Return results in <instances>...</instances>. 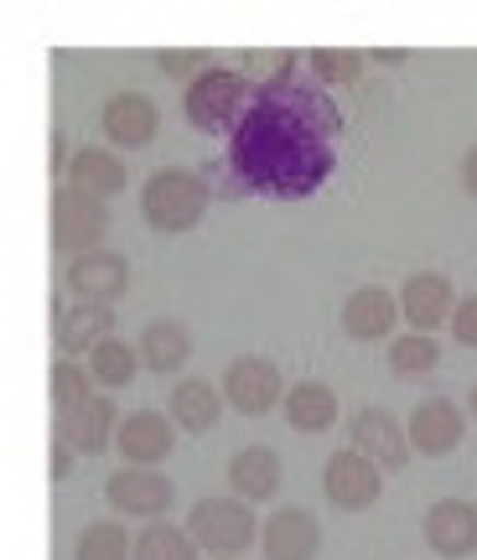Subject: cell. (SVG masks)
I'll list each match as a JSON object with an SVG mask.
<instances>
[{
    "label": "cell",
    "mask_w": 477,
    "mask_h": 560,
    "mask_svg": "<svg viewBox=\"0 0 477 560\" xmlns=\"http://www.w3.org/2000/svg\"><path fill=\"white\" fill-rule=\"evenodd\" d=\"M405 431H410V446H416L420 457H452L467 436V416H462L457 400H446V395H431V400H420L405 420Z\"/></svg>",
    "instance_id": "7c38bea8"
},
{
    "label": "cell",
    "mask_w": 477,
    "mask_h": 560,
    "mask_svg": "<svg viewBox=\"0 0 477 560\" xmlns=\"http://www.w3.org/2000/svg\"><path fill=\"white\" fill-rule=\"evenodd\" d=\"M457 285L441 276V270H416V276L399 285V317L410 322V332H437V327H452V312H457Z\"/></svg>",
    "instance_id": "30bf717a"
},
{
    "label": "cell",
    "mask_w": 477,
    "mask_h": 560,
    "mask_svg": "<svg viewBox=\"0 0 477 560\" xmlns=\"http://www.w3.org/2000/svg\"><path fill=\"white\" fill-rule=\"evenodd\" d=\"M322 493H327V503L342 509V514H363V509H374V499L384 493V467L369 462L363 452H353V446H342V452H333L327 467H322Z\"/></svg>",
    "instance_id": "52a82bcc"
},
{
    "label": "cell",
    "mask_w": 477,
    "mask_h": 560,
    "mask_svg": "<svg viewBox=\"0 0 477 560\" xmlns=\"http://www.w3.org/2000/svg\"><path fill=\"white\" fill-rule=\"evenodd\" d=\"M119 405L109 395H94L89 405H79L73 416H58V441H68L79 457H100L104 446H115L119 436Z\"/></svg>",
    "instance_id": "ac0fdd59"
},
{
    "label": "cell",
    "mask_w": 477,
    "mask_h": 560,
    "mask_svg": "<svg viewBox=\"0 0 477 560\" xmlns=\"http://www.w3.org/2000/svg\"><path fill=\"white\" fill-rule=\"evenodd\" d=\"M437 363H441V348H437V338H426V332H399V338L389 342V369H395L399 380H426Z\"/></svg>",
    "instance_id": "4dcf8cb0"
},
{
    "label": "cell",
    "mask_w": 477,
    "mask_h": 560,
    "mask_svg": "<svg viewBox=\"0 0 477 560\" xmlns=\"http://www.w3.org/2000/svg\"><path fill=\"white\" fill-rule=\"evenodd\" d=\"M140 363L151 374H182L193 363V327L177 317H156L140 327Z\"/></svg>",
    "instance_id": "44dd1931"
},
{
    "label": "cell",
    "mask_w": 477,
    "mask_h": 560,
    "mask_svg": "<svg viewBox=\"0 0 477 560\" xmlns=\"http://www.w3.org/2000/svg\"><path fill=\"white\" fill-rule=\"evenodd\" d=\"M62 285L79 301H100V306H115L125 291H130V260L115 255V249H94L83 260H68V276Z\"/></svg>",
    "instance_id": "2e32d148"
},
{
    "label": "cell",
    "mask_w": 477,
    "mask_h": 560,
    "mask_svg": "<svg viewBox=\"0 0 477 560\" xmlns=\"http://www.w3.org/2000/svg\"><path fill=\"white\" fill-rule=\"evenodd\" d=\"M94 395H100V384L89 374V363H79V359L53 363V410H58V416H73V410L89 405Z\"/></svg>",
    "instance_id": "f546056e"
},
{
    "label": "cell",
    "mask_w": 477,
    "mask_h": 560,
    "mask_svg": "<svg viewBox=\"0 0 477 560\" xmlns=\"http://www.w3.org/2000/svg\"><path fill=\"white\" fill-rule=\"evenodd\" d=\"M342 109L322 83H286L255 94L249 115L229 136V172L244 192L265 198H312L338 166Z\"/></svg>",
    "instance_id": "6da1fadb"
},
{
    "label": "cell",
    "mask_w": 477,
    "mask_h": 560,
    "mask_svg": "<svg viewBox=\"0 0 477 560\" xmlns=\"http://www.w3.org/2000/svg\"><path fill=\"white\" fill-rule=\"evenodd\" d=\"M342 332L353 342H379V338H389L395 332V322H399V296L395 291H384V285H358L353 296L342 301Z\"/></svg>",
    "instance_id": "d6986e66"
},
{
    "label": "cell",
    "mask_w": 477,
    "mask_h": 560,
    "mask_svg": "<svg viewBox=\"0 0 477 560\" xmlns=\"http://www.w3.org/2000/svg\"><path fill=\"white\" fill-rule=\"evenodd\" d=\"M259 550H265V560H317L322 550L317 514H306L296 503H280L276 514H265V524H259Z\"/></svg>",
    "instance_id": "4fadbf2b"
},
{
    "label": "cell",
    "mask_w": 477,
    "mask_h": 560,
    "mask_svg": "<svg viewBox=\"0 0 477 560\" xmlns=\"http://www.w3.org/2000/svg\"><path fill=\"white\" fill-rule=\"evenodd\" d=\"M255 83L244 79L238 68H223V62H213L202 79L187 83V94H182V109H187V120L198 125L202 136H234L238 120L249 115V104H255Z\"/></svg>",
    "instance_id": "3957f363"
},
{
    "label": "cell",
    "mask_w": 477,
    "mask_h": 560,
    "mask_svg": "<svg viewBox=\"0 0 477 560\" xmlns=\"http://www.w3.org/2000/svg\"><path fill=\"white\" fill-rule=\"evenodd\" d=\"M73 467H79V452H73L68 441L53 436V462H47V472H53V482H68V478H73Z\"/></svg>",
    "instance_id": "836d02e7"
},
{
    "label": "cell",
    "mask_w": 477,
    "mask_h": 560,
    "mask_svg": "<svg viewBox=\"0 0 477 560\" xmlns=\"http://www.w3.org/2000/svg\"><path fill=\"white\" fill-rule=\"evenodd\" d=\"M73 560H136V535L119 520L83 524L79 545H73Z\"/></svg>",
    "instance_id": "83f0119b"
},
{
    "label": "cell",
    "mask_w": 477,
    "mask_h": 560,
    "mask_svg": "<svg viewBox=\"0 0 477 560\" xmlns=\"http://www.w3.org/2000/svg\"><path fill=\"white\" fill-rule=\"evenodd\" d=\"M187 535L208 560H238L259 545V520L244 499H198L187 509Z\"/></svg>",
    "instance_id": "277c9868"
},
{
    "label": "cell",
    "mask_w": 477,
    "mask_h": 560,
    "mask_svg": "<svg viewBox=\"0 0 477 560\" xmlns=\"http://www.w3.org/2000/svg\"><path fill=\"white\" fill-rule=\"evenodd\" d=\"M452 338H457L462 348H477V291L457 301V312H452Z\"/></svg>",
    "instance_id": "d6a6232c"
},
{
    "label": "cell",
    "mask_w": 477,
    "mask_h": 560,
    "mask_svg": "<svg viewBox=\"0 0 477 560\" xmlns=\"http://www.w3.org/2000/svg\"><path fill=\"white\" fill-rule=\"evenodd\" d=\"M223 400L234 405L238 416H270L276 405H286V380L280 369L265 353H238L229 369H223Z\"/></svg>",
    "instance_id": "8992f818"
},
{
    "label": "cell",
    "mask_w": 477,
    "mask_h": 560,
    "mask_svg": "<svg viewBox=\"0 0 477 560\" xmlns=\"http://www.w3.org/2000/svg\"><path fill=\"white\" fill-rule=\"evenodd\" d=\"M136 560H202L198 540L187 535V524H140L136 535Z\"/></svg>",
    "instance_id": "4316f807"
},
{
    "label": "cell",
    "mask_w": 477,
    "mask_h": 560,
    "mask_svg": "<svg viewBox=\"0 0 477 560\" xmlns=\"http://www.w3.org/2000/svg\"><path fill=\"white\" fill-rule=\"evenodd\" d=\"M420 535L441 560H467L477 550V509L467 499H437L420 520Z\"/></svg>",
    "instance_id": "9a60e30c"
},
{
    "label": "cell",
    "mask_w": 477,
    "mask_h": 560,
    "mask_svg": "<svg viewBox=\"0 0 477 560\" xmlns=\"http://www.w3.org/2000/svg\"><path fill=\"white\" fill-rule=\"evenodd\" d=\"M104 499H109L115 514L156 524V520H166V509L177 503V482L166 478L161 467H119L115 478L104 482Z\"/></svg>",
    "instance_id": "ba28073f"
},
{
    "label": "cell",
    "mask_w": 477,
    "mask_h": 560,
    "mask_svg": "<svg viewBox=\"0 0 477 560\" xmlns=\"http://www.w3.org/2000/svg\"><path fill=\"white\" fill-rule=\"evenodd\" d=\"M296 68H301V52H291V47H255V52H238V73L255 83L259 94L286 89V83H301Z\"/></svg>",
    "instance_id": "d4e9b609"
},
{
    "label": "cell",
    "mask_w": 477,
    "mask_h": 560,
    "mask_svg": "<svg viewBox=\"0 0 477 560\" xmlns=\"http://www.w3.org/2000/svg\"><path fill=\"white\" fill-rule=\"evenodd\" d=\"M100 130L109 145H119V151H140V145H151L161 130V109L146 94H136V89H119V94H109L100 109Z\"/></svg>",
    "instance_id": "5bb4252c"
},
{
    "label": "cell",
    "mask_w": 477,
    "mask_h": 560,
    "mask_svg": "<svg viewBox=\"0 0 477 560\" xmlns=\"http://www.w3.org/2000/svg\"><path fill=\"white\" fill-rule=\"evenodd\" d=\"M104 234H109V208L100 198H89L79 187H58L53 192V249L58 255L83 260V255H94L104 244Z\"/></svg>",
    "instance_id": "5b68a950"
},
{
    "label": "cell",
    "mask_w": 477,
    "mask_h": 560,
    "mask_svg": "<svg viewBox=\"0 0 477 560\" xmlns=\"http://www.w3.org/2000/svg\"><path fill=\"white\" fill-rule=\"evenodd\" d=\"M374 58H379V62H405V58H410V52H399V47H395V52H389V47H379Z\"/></svg>",
    "instance_id": "d590c367"
},
{
    "label": "cell",
    "mask_w": 477,
    "mask_h": 560,
    "mask_svg": "<svg viewBox=\"0 0 477 560\" xmlns=\"http://www.w3.org/2000/svg\"><path fill=\"white\" fill-rule=\"evenodd\" d=\"M473 420H477V384H473Z\"/></svg>",
    "instance_id": "8d00e7d4"
},
{
    "label": "cell",
    "mask_w": 477,
    "mask_h": 560,
    "mask_svg": "<svg viewBox=\"0 0 477 560\" xmlns=\"http://www.w3.org/2000/svg\"><path fill=\"white\" fill-rule=\"evenodd\" d=\"M213 202V187L198 172H182V166H161L146 177L140 187V219L151 223L156 234H193Z\"/></svg>",
    "instance_id": "7a4b0ae2"
},
{
    "label": "cell",
    "mask_w": 477,
    "mask_h": 560,
    "mask_svg": "<svg viewBox=\"0 0 477 560\" xmlns=\"http://www.w3.org/2000/svg\"><path fill=\"white\" fill-rule=\"evenodd\" d=\"M462 187H467V192L477 198V145L467 151V156H462Z\"/></svg>",
    "instance_id": "e575fe53"
},
{
    "label": "cell",
    "mask_w": 477,
    "mask_h": 560,
    "mask_svg": "<svg viewBox=\"0 0 477 560\" xmlns=\"http://www.w3.org/2000/svg\"><path fill=\"white\" fill-rule=\"evenodd\" d=\"M223 395L213 380H182L172 384V395H166V416H172V425L177 431H187V436H202V431H213L223 416Z\"/></svg>",
    "instance_id": "7402d4cb"
},
{
    "label": "cell",
    "mask_w": 477,
    "mask_h": 560,
    "mask_svg": "<svg viewBox=\"0 0 477 560\" xmlns=\"http://www.w3.org/2000/svg\"><path fill=\"white\" fill-rule=\"evenodd\" d=\"M156 68L166 73V79L193 83V79H202V73L213 68V58H208L202 47H161V52H156Z\"/></svg>",
    "instance_id": "1f68e13d"
},
{
    "label": "cell",
    "mask_w": 477,
    "mask_h": 560,
    "mask_svg": "<svg viewBox=\"0 0 477 560\" xmlns=\"http://www.w3.org/2000/svg\"><path fill=\"white\" fill-rule=\"evenodd\" d=\"M172 446H177V425L166 410H130L119 420L115 452L125 467H161L172 457Z\"/></svg>",
    "instance_id": "8fae6325"
},
{
    "label": "cell",
    "mask_w": 477,
    "mask_h": 560,
    "mask_svg": "<svg viewBox=\"0 0 477 560\" xmlns=\"http://www.w3.org/2000/svg\"><path fill=\"white\" fill-rule=\"evenodd\" d=\"M125 182H130L125 161L115 151H104V145H79L73 161H68V187H79V192H89V198H100V202L119 198Z\"/></svg>",
    "instance_id": "603a6c76"
},
{
    "label": "cell",
    "mask_w": 477,
    "mask_h": 560,
    "mask_svg": "<svg viewBox=\"0 0 477 560\" xmlns=\"http://www.w3.org/2000/svg\"><path fill=\"white\" fill-rule=\"evenodd\" d=\"M286 420H291V431H301V436H322V431H333L338 425V395H333V384L322 380H301L286 389Z\"/></svg>",
    "instance_id": "cb8c5ba5"
},
{
    "label": "cell",
    "mask_w": 477,
    "mask_h": 560,
    "mask_svg": "<svg viewBox=\"0 0 477 560\" xmlns=\"http://www.w3.org/2000/svg\"><path fill=\"white\" fill-rule=\"evenodd\" d=\"M348 446L353 452H363L369 462H379L384 472H405L410 467V431L399 425L389 410H379V405H369V410H358L353 425H348Z\"/></svg>",
    "instance_id": "9c48e42d"
},
{
    "label": "cell",
    "mask_w": 477,
    "mask_h": 560,
    "mask_svg": "<svg viewBox=\"0 0 477 560\" xmlns=\"http://www.w3.org/2000/svg\"><path fill=\"white\" fill-rule=\"evenodd\" d=\"M53 338H58L62 359L94 353L104 338H115V306H100V301H73V306H62Z\"/></svg>",
    "instance_id": "ffe728a7"
},
{
    "label": "cell",
    "mask_w": 477,
    "mask_h": 560,
    "mask_svg": "<svg viewBox=\"0 0 477 560\" xmlns=\"http://www.w3.org/2000/svg\"><path fill=\"white\" fill-rule=\"evenodd\" d=\"M140 369V348H130L125 338H104L94 353H89V374H94V384H100L104 395H115V389H125V384L136 380Z\"/></svg>",
    "instance_id": "484cf974"
},
{
    "label": "cell",
    "mask_w": 477,
    "mask_h": 560,
    "mask_svg": "<svg viewBox=\"0 0 477 560\" xmlns=\"http://www.w3.org/2000/svg\"><path fill=\"white\" fill-rule=\"evenodd\" d=\"M280 482H286V462H280L276 446H238L234 457H229V493L244 499L249 509L276 499Z\"/></svg>",
    "instance_id": "e0dca14e"
},
{
    "label": "cell",
    "mask_w": 477,
    "mask_h": 560,
    "mask_svg": "<svg viewBox=\"0 0 477 560\" xmlns=\"http://www.w3.org/2000/svg\"><path fill=\"white\" fill-rule=\"evenodd\" d=\"M306 62H312V79H317L322 89H353V83L363 79L369 52H358V47H312Z\"/></svg>",
    "instance_id": "f1b7e54d"
}]
</instances>
